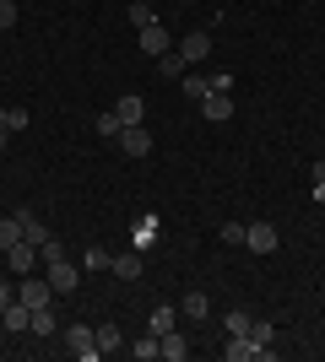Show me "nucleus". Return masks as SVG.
Wrapping results in <instances>:
<instances>
[{"instance_id":"1","label":"nucleus","mask_w":325,"mask_h":362,"mask_svg":"<svg viewBox=\"0 0 325 362\" xmlns=\"http://www.w3.org/2000/svg\"><path fill=\"white\" fill-rule=\"evenodd\" d=\"M44 276H49V287H55V298H65V292H76V281H81V271L71 265V259H44Z\"/></svg>"},{"instance_id":"2","label":"nucleus","mask_w":325,"mask_h":362,"mask_svg":"<svg viewBox=\"0 0 325 362\" xmlns=\"http://www.w3.org/2000/svg\"><path fill=\"white\" fill-rule=\"evenodd\" d=\"M65 346L76 351L81 362H93V357H103V351H98V330H93V325H71V330H65Z\"/></svg>"},{"instance_id":"3","label":"nucleus","mask_w":325,"mask_h":362,"mask_svg":"<svg viewBox=\"0 0 325 362\" xmlns=\"http://www.w3.org/2000/svg\"><path fill=\"white\" fill-rule=\"evenodd\" d=\"M6 265H11L16 276H33V265H44V259H38V243H28V238H16L11 249H6Z\"/></svg>"},{"instance_id":"4","label":"nucleus","mask_w":325,"mask_h":362,"mask_svg":"<svg viewBox=\"0 0 325 362\" xmlns=\"http://www.w3.org/2000/svg\"><path fill=\"white\" fill-rule=\"evenodd\" d=\"M195 108H201L206 124H222V119H233V92H206Z\"/></svg>"},{"instance_id":"5","label":"nucleus","mask_w":325,"mask_h":362,"mask_svg":"<svg viewBox=\"0 0 325 362\" xmlns=\"http://www.w3.org/2000/svg\"><path fill=\"white\" fill-rule=\"evenodd\" d=\"M16 298L28 303V308H49V303H55V287H49V276H28V281L16 287Z\"/></svg>"},{"instance_id":"6","label":"nucleus","mask_w":325,"mask_h":362,"mask_svg":"<svg viewBox=\"0 0 325 362\" xmlns=\"http://www.w3.org/2000/svg\"><path fill=\"white\" fill-rule=\"evenodd\" d=\"M136 44H141V49H147V54L157 60V54H169V44H173V38H169V28H163V22H147V28H136Z\"/></svg>"},{"instance_id":"7","label":"nucleus","mask_w":325,"mask_h":362,"mask_svg":"<svg viewBox=\"0 0 325 362\" xmlns=\"http://www.w3.org/2000/svg\"><path fill=\"white\" fill-rule=\"evenodd\" d=\"M244 243H249V255H271V249H277V227H271V222H249Z\"/></svg>"},{"instance_id":"8","label":"nucleus","mask_w":325,"mask_h":362,"mask_svg":"<svg viewBox=\"0 0 325 362\" xmlns=\"http://www.w3.org/2000/svg\"><path fill=\"white\" fill-rule=\"evenodd\" d=\"M228 362H249V357H271V346H255L249 335H228V346H222Z\"/></svg>"},{"instance_id":"9","label":"nucleus","mask_w":325,"mask_h":362,"mask_svg":"<svg viewBox=\"0 0 325 362\" xmlns=\"http://www.w3.org/2000/svg\"><path fill=\"white\" fill-rule=\"evenodd\" d=\"M120 151L125 157H147V151H152V136H147L141 124H125L120 130Z\"/></svg>"},{"instance_id":"10","label":"nucleus","mask_w":325,"mask_h":362,"mask_svg":"<svg viewBox=\"0 0 325 362\" xmlns=\"http://www.w3.org/2000/svg\"><path fill=\"white\" fill-rule=\"evenodd\" d=\"M157 357L185 362V357H190V335H179V330H163V335H157Z\"/></svg>"},{"instance_id":"11","label":"nucleus","mask_w":325,"mask_h":362,"mask_svg":"<svg viewBox=\"0 0 325 362\" xmlns=\"http://www.w3.org/2000/svg\"><path fill=\"white\" fill-rule=\"evenodd\" d=\"M0 325H6V330H33V308H28V303H22V298H11V303H6V314H0Z\"/></svg>"},{"instance_id":"12","label":"nucleus","mask_w":325,"mask_h":362,"mask_svg":"<svg viewBox=\"0 0 325 362\" xmlns=\"http://www.w3.org/2000/svg\"><path fill=\"white\" fill-rule=\"evenodd\" d=\"M179 314H185L190 325H206V314H212V298H206V292H185V298H179Z\"/></svg>"},{"instance_id":"13","label":"nucleus","mask_w":325,"mask_h":362,"mask_svg":"<svg viewBox=\"0 0 325 362\" xmlns=\"http://www.w3.org/2000/svg\"><path fill=\"white\" fill-rule=\"evenodd\" d=\"M147 330H152V335L179 330V308H173V303H157V308H152V319H147Z\"/></svg>"},{"instance_id":"14","label":"nucleus","mask_w":325,"mask_h":362,"mask_svg":"<svg viewBox=\"0 0 325 362\" xmlns=\"http://www.w3.org/2000/svg\"><path fill=\"white\" fill-rule=\"evenodd\" d=\"M157 71H163V81H185L190 60L179 54V49H169V54H157Z\"/></svg>"},{"instance_id":"15","label":"nucleus","mask_w":325,"mask_h":362,"mask_svg":"<svg viewBox=\"0 0 325 362\" xmlns=\"http://www.w3.org/2000/svg\"><path fill=\"white\" fill-rule=\"evenodd\" d=\"M141 114H147V103H141L136 92H125L120 103H114V119H120V124H141Z\"/></svg>"},{"instance_id":"16","label":"nucleus","mask_w":325,"mask_h":362,"mask_svg":"<svg viewBox=\"0 0 325 362\" xmlns=\"http://www.w3.org/2000/svg\"><path fill=\"white\" fill-rule=\"evenodd\" d=\"M16 216H22V238H28V243H38V249H44V243L55 238V233H49V227L38 222V216H33V211H16Z\"/></svg>"},{"instance_id":"17","label":"nucleus","mask_w":325,"mask_h":362,"mask_svg":"<svg viewBox=\"0 0 325 362\" xmlns=\"http://www.w3.org/2000/svg\"><path fill=\"white\" fill-rule=\"evenodd\" d=\"M206 49H212V38H206V33H190V38H179V54H185L190 65L206 60Z\"/></svg>"},{"instance_id":"18","label":"nucleus","mask_w":325,"mask_h":362,"mask_svg":"<svg viewBox=\"0 0 325 362\" xmlns=\"http://www.w3.org/2000/svg\"><path fill=\"white\" fill-rule=\"evenodd\" d=\"M108 271H120V281H141V271H147V259H141V255H120L114 265H108Z\"/></svg>"},{"instance_id":"19","label":"nucleus","mask_w":325,"mask_h":362,"mask_svg":"<svg viewBox=\"0 0 325 362\" xmlns=\"http://www.w3.org/2000/svg\"><path fill=\"white\" fill-rule=\"evenodd\" d=\"M16 238H22V216L11 211V216H0V255H6V249H11Z\"/></svg>"},{"instance_id":"20","label":"nucleus","mask_w":325,"mask_h":362,"mask_svg":"<svg viewBox=\"0 0 325 362\" xmlns=\"http://www.w3.org/2000/svg\"><path fill=\"white\" fill-rule=\"evenodd\" d=\"M179 87H185V98H190V103H201L206 92H212V76H190V71H185V81H179Z\"/></svg>"},{"instance_id":"21","label":"nucleus","mask_w":325,"mask_h":362,"mask_svg":"<svg viewBox=\"0 0 325 362\" xmlns=\"http://www.w3.org/2000/svg\"><path fill=\"white\" fill-rule=\"evenodd\" d=\"M249 341H255V346H271V341H277V325H271V319H249Z\"/></svg>"},{"instance_id":"22","label":"nucleus","mask_w":325,"mask_h":362,"mask_svg":"<svg viewBox=\"0 0 325 362\" xmlns=\"http://www.w3.org/2000/svg\"><path fill=\"white\" fill-rule=\"evenodd\" d=\"M28 124H33L28 108H0V130H28Z\"/></svg>"},{"instance_id":"23","label":"nucleus","mask_w":325,"mask_h":362,"mask_svg":"<svg viewBox=\"0 0 325 362\" xmlns=\"http://www.w3.org/2000/svg\"><path fill=\"white\" fill-rule=\"evenodd\" d=\"M60 325H55V303L49 308H33V335H55Z\"/></svg>"},{"instance_id":"24","label":"nucleus","mask_w":325,"mask_h":362,"mask_svg":"<svg viewBox=\"0 0 325 362\" xmlns=\"http://www.w3.org/2000/svg\"><path fill=\"white\" fill-rule=\"evenodd\" d=\"M108 265H114V255H108V249H87V255H81V271H108Z\"/></svg>"},{"instance_id":"25","label":"nucleus","mask_w":325,"mask_h":362,"mask_svg":"<svg viewBox=\"0 0 325 362\" xmlns=\"http://www.w3.org/2000/svg\"><path fill=\"white\" fill-rule=\"evenodd\" d=\"M93 130H98V136H108V141H120V130H125V124L114 119V108H108V114H98V119H93Z\"/></svg>"},{"instance_id":"26","label":"nucleus","mask_w":325,"mask_h":362,"mask_svg":"<svg viewBox=\"0 0 325 362\" xmlns=\"http://www.w3.org/2000/svg\"><path fill=\"white\" fill-rule=\"evenodd\" d=\"M120 325H98V351H120Z\"/></svg>"},{"instance_id":"27","label":"nucleus","mask_w":325,"mask_h":362,"mask_svg":"<svg viewBox=\"0 0 325 362\" xmlns=\"http://www.w3.org/2000/svg\"><path fill=\"white\" fill-rule=\"evenodd\" d=\"M130 357H141V362H152V357H157V335L147 330V335H141V341H130Z\"/></svg>"},{"instance_id":"28","label":"nucleus","mask_w":325,"mask_h":362,"mask_svg":"<svg viewBox=\"0 0 325 362\" xmlns=\"http://www.w3.org/2000/svg\"><path fill=\"white\" fill-rule=\"evenodd\" d=\"M222 325H228V335H249V314H244V308H233Z\"/></svg>"},{"instance_id":"29","label":"nucleus","mask_w":325,"mask_h":362,"mask_svg":"<svg viewBox=\"0 0 325 362\" xmlns=\"http://www.w3.org/2000/svg\"><path fill=\"white\" fill-rule=\"evenodd\" d=\"M130 22H136V28H147V22H157V11L147 6V0H136V6H130Z\"/></svg>"},{"instance_id":"30","label":"nucleus","mask_w":325,"mask_h":362,"mask_svg":"<svg viewBox=\"0 0 325 362\" xmlns=\"http://www.w3.org/2000/svg\"><path fill=\"white\" fill-rule=\"evenodd\" d=\"M217 238H222V243H244V222H222V227H217Z\"/></svg>"},{"instance_id":"31","label":"nucleus","mask_w":325,"mask_h":362,"mask_svg":"<svg viewBox=\"0 0 325 362\" xmlns=\"http://www.w3.org/2000/svg\"><path fill=\"white\" fill-rule=\"evenodd\" d=\"M16 28V0H0V33Z\"/></svg>"},{"instance_id":"32","label":"nucleus","mask_w":325,"mask_h":362,"mask_svg":"<svg viewBox=\"0 0 325 362\" xmlns=\"http://www.w3.org/2000/svg\"><path fill=\"white\" fill-rule=\"evenodd\" d=\"M152 238H157V222H152V216H147V222L136 227V243H141V249H147V243H152Z\"/></svg>"},{"instance_id":"33","label":"nucleus","mask_w":325,"mask_h":362,"mask_svg":"<svg viewBox=\"0 0 325 362\" xmlns=\"http://www.w3.org/2000/svg\"><path fill=\"white\" fill-rule=\"evenodd\" d=\"M309 179H314V184H325V157H320V163L309 168Z\"/></svg>"},{"instance_id":"34","label":"nucleus","mask_w":325,"mask_h":362,"mask_svg":"<svg viewBox=\"0 0 325 362\" xmlns=\"http://www.w3.org/2000/svg\"><path fill=\"white\" fill-rule=\"evenodd\" d=\"M11 298H16V292L6 287V281H0V314H6V303H11Z\"/></svg>"},{"instance_id":"35","label":"nucleus","mask_w":325,"mask_h":362,"mask_svg":"<svg viewBox=\"0 0 325 362\" xmlns=\"http://www.w3.org/2000/svg\"><path fill=\"white\" fill-rule=\"evenodd\" d=\"M6 136H11V130H0V151H6Z\"/></svg>"}]
</instances>
